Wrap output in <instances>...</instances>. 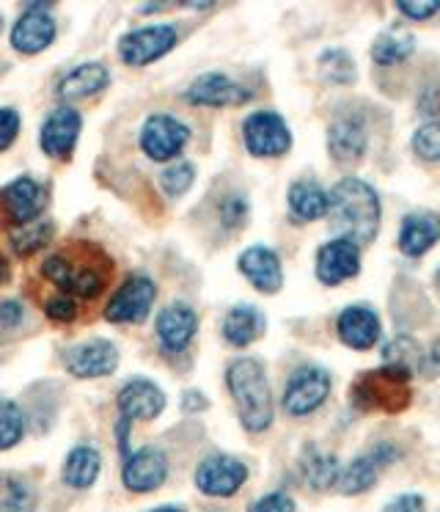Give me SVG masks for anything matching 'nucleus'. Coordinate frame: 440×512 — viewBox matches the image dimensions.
<instances>
[{
    "instance_id": "72a5a7b5",
    "label": "nucleus",
    "mask_w": 440,
    "mask_h": 512,
    "mask_svg": "<svg viewBox=\"0 0 440 512\" xmlns=\"http://www.w3.org/2000/svg\"><path fill=\"white\" fill-rule=\"evenodd\" d=\"M319 72H322V80H328L333 86H350L358 75L355 61L344 50H325L319 58Z\"/></svg>"
},
{
    "instance_id": "bb28decb",
    "label": "nucleus",
    "mask_w": 440,
    "mask_h": 512,
    "mask_svg": "<svg viewBox=\"0 0 440 512\" xmlns=\"http://www.w3.org/2000/svg\"><path fill=\"white\" fill-rule=\"evenodd\" d=\"M289 210L297 221H317L328 215V193L314 179H300L289 188Z\"/></svg>"
},
{
    "instance_id": "c9c22d12",
    "label": "nucleus",
    "mask_w": 440,
    "mask_h": 512,
    "mask_svg": "<svg viewBox=\"0 0 440 512\" xmlns=\"http://www.w3.org/2000/svg\"><path fill=\"white\" fill-rule=\"evenodd\" d=\"M413 149L424 160H440V119L418 127L416 135H413Z\"/></svg>"
},
{
    "instance_id": "f704fd0d",
    "label": "nucleus",
    "mask_w": 440,
    "mask_h": 512,
    "mask_svg": "<svg viewBox=\"0 0 440 512\" xmlns=\"http://www.w3.org/2000/svg\"><path fill=\"white\" fill-rule=\"evenodd\" d=\"M22 430H25V419L20 408L14 402L0 400V449L20 444Z\"/></svg>"
},
{
    "instance_id": "4468645a",
    "label": "nucleus",
    "mask_w": 440,
    "mask_h": 512,
    "mask_svg": "<svg viewBox=\"0 0 440 512\" xmlns=\"http://www.w3.org/2000/svg\"><path fill=\"white\" fill-rule=\"evenodd\" d=\"M361 270V248L350 240H330L319 248L317 254V279L328 287H336L341 281L358 276Z\"/></svg>"
},
{
    "instance_id": "8fccbe9b",
    "label": "nucleus",
    "mask_w": 440,
    "mask_h": 512,
    "mask_svg": "<svg viewBox=\"0 0 440 512\" xmlns=\"http://www.w3.org/2000/svg\"><path fill=\"white\" fill-rule=\"evenodd\" d=\"M0 28H3V20H0Z\"/></svg>"
},
{
    "instance_id": "49530a36",
    "label": "nucleus",
    "mask_w": 440,
    "mask_h": 512,
    "mask_svg": "<svg viewBox=\"0 0 440 512\" xmlns=\"http://www.w3.org/2000/svg\"><path fill=\"white\" fill-rule=\"evenodd\" d=\"M6 276H9V268H6V262L0 259V284L6 281Z\"/></svg>"
},
{
    "instance_id": "f257e3e1",
    "label": "nucleus",
    "mask_w": 440,
    "mask_h": 512,
    "mask_svg": "<svg viewBox=\"0 0 440 512\" xmlns=\"http://www.w3.org/2000/svg\"><path fill=\"white\" fill-rule=\"evenodd\" d=\"M328 212L333 229L358 248L372 243L380 232V199L369 182L358 177L341 179L328 193Z\"/></svg>"
},
{
    "instance_id": "a211bd4d",
    "label": "nucleus",
    "mask_w": 440,
    "mask_h": 512,
    "mask_svg": "<svg viewBox=\"0 0 440 512\" xmlns=\"http://www.w3.org/2000/svg\"><path fill=\"white\" fill-rule=\"evenodd\" d=\"M396 457V452L391 446H374L369 455H361L352 460L350 466L344 468L339 474V490L341 493H347V496H358L363 490H369L377 482V474H380V468L388 466L391 460Z\"/></svg>"
},
{
    "instance_id": "e433bc0d",
    "label": "nucleus",
    "mask_w": 440,
    "mask_h": 512,
    "mask_svg": "<svg viewBox=\"0 0 440 512\" xmlns=\"http://www.w3.org/2000/svg\"><path fill=\"white\" fill-rule=\"evenodd\" d=\"M193 179H196V168L190 166V163H179V166L165 168L163 177H160V185H163L168 196H182L193 185Z\"/></svg>"
},
{
    "instance_id": "de8ad7c7",
    "label": "nucleus",
    "mask_w": 440,
    "mask_h": 512,
    "mask_svg": "<svg viewBox=\"0 0 440 512\" xmlns=\"http://www.w3.org/2000/svg\"><path fill=\"white\" fill-rule=\"evenodd\" d=\"M152 512H185V510H179V507H160V510H152Z\"/></svg>"
},
{
    "instance_id": "b1692460",
    "label": "nucleus",
    "mask_w": 440,
    "mask_h": 512,
    "mask_svg": "<svg viewBox=\"0 0 440 512\" xmlns=\"http://www.w3.org/2000/svg\"><path fill=\"white\" fill-rule=\"evenodd\" d=\"M119 408L127 419H154L165 408V394L152 380H130L119 394Z\"/></svg>"
},
{
    "instance_id": "9b49d317",
    "label": "nucleus",
    "mask_w": 440,
    "mask_h": 512,
    "mask_svg": "<svg viewBox=\"0 0 440 512\" xmlns=\"http://www.w3.org/2000/svg\"><path fill=\"white\" fill-rule=\"evenodd\" d=\"M55 39V20L47 3H31L28 12L22 14L14 31H11V47L25 56L42 53Z\"/></svg>"
},
{
    "instance_id": "9d476101",
    "label": "nucleus",
    "mask_w": 440,
    "mask_h": 512,
    "mask_svg": "<svg viewBox=\"0 0 440 512\" xmlns=\"http://www.w3.org/2000/svg\"><path fill=\"white\" fill-rule=\"evenodd\" d=\"M154 295H157V290H154L152 279L132 276L110 298L105 317H108L110 323H141L143 317L149 314V309H152Z\"/></svg>"
},
{
    "instance_id": "0eeeda50",
    "label": "nucleus",
    "mask_w": 440,
    "mask_h": 512,
    "mask_svg": "<svg viewBox=\"0 0 440 512\" xmlns=\"http://www.w3.org/2000/svg\"><path fill=\"white\" fill-rule=\"evenodd\" d=\"M176 45V28L171 25H149V28H138L121 39L119 53L124 64L130 67H146L157 58H163L171 47Z\"/></svg>"
},
{
    "instance_id": "a878e982",
    "label": "nucleus",
    "mask_w": 440,
    "mask_h": 512,
    "mask_svg": "<svg viewBox=\"0 0 440 512\" xmlns=\"http://www.w3.org/2000/svg\"><path fill=\"white\" fill-rule=\"evenodd\" d=\"M108 69L102 64H83V67L72 69L61 83H58V97L61 100H83V97H91L108 86Z\"/></svg>"
},
{
    "instance_id": "6e6552de",
    "label": "nucleus",
    "mask_w": 440,
    "mask_h": 512,
    "mask_svg": "<svg viewBox=\"0 0 440 512\" xmlns=\"http://www.w3.org/2000/svg\"><path fill=\"white\" fill-rule=\"evenodd\" d=\"M187 138H190V130L187 124H182L174 116H165V113H157L152 119H146L141 130V149L152 160H171L182 149H185Z\"/></svg>"
},
{
    "instance_id": "2eb2a0df",
    "label": "nucleus",
    "mask_w": 440,
    "mask_h": 512,
    "mask_svg": "<svg viewBox=\"0 0 440 512\" xmlns=\"http://www.w3.org/2000/svg\"><path fill=\"white\" fill-rule=\"evenodd\" d=\"M121 477H124V485L135 493H152L168 477V457L154 446L138 449L135 455L124 457Z\"/></svg>"
},
{
    "instance_id": "dca6fc26",
    "label": "nucleus",
    "mask_w": 440,
    "mask_h": 512,
    "mask_svg": "<svg viewBox=\"0 0 440 512\" xmlns=\"http://www.w3.org/2000/svg\"><path fill=\"white\" fill-rule=\"evenodd\" d=\"M64 364L75 378H102V375H110L116 369L119 353L105 339H94V342H86V345L72 347L66 353Z\"/></svg>"
},
{
    "instance_id": "ddd939ff",
    "label": "nucleus",
    "mask_w": 440,
    "mask_h": 512,
    "mask_svg": "<svg viewBox=\"0 0 440 512\" xmlns=\"http://www.w3.org/2000/svg\"><path fill=\"white\" fill-rule=\"evenodd\" d=\"M366 119L358 111L339 113L328 130V149L333 160L339 163H355L366 152Z\"/></svg>"
},
{
    "instance_id": "ea45409f",
    "label": "nucleus",
    "mask_w": 440,
    "mask_h": 512,
    "mask_svg": "<svg viewBox=\"0 0 440 512\" xmlns=\"http://www.w3.org/2000/svg\"><path fill=\"white\" fill-rule=\"evenodd\" d=\"M248 512H295V501L284 493H267L262 499H256Z\"/></svg>"
},
{
    "instance_id": "473e14b6",
    "label": "nucleus",
    "mask_w": 440,
    "mask_h": 512,
    "mask_svg": "<svg viewBox=\"0 0 440 512\" xmlns=\"http://www.w3.org/2000/svg\"><path fill=\"white\" fill-rule=\"evenodd\" d=\"M53 232V221H44V218L22 223V226H17V229L11 232V248L20 256H31L53 240Z\"/></svg>"
},
{
    "instance_id": "7ed1b4c3",
    "label": "nucleus",
    "mask_w": 440,
    "mask_h": 512,
    "mask_svg": "<svg viewBox=\"0 0 440 512\" xmlns=\"http://www.w3.org/2000/svg\"><path fill=\"white\" fill-rule=\"evenodd\" d=\"M410 372L399 367H380L363 372L350 386V402L363 413H388L396 416L410 408L413 386Z\"/></svg>"
},
{
    "instance_id": "c85d7f7f",
    "label": "nucleus",
    "mask_w": 440,
    "mask_h": 512,
    "mask_svg": "<svg viewBox=\"0 0 440 512\" xmlns=\"http://www.w3.org/2000/svg\"><path fill=\"white\" fill-rule=\"evenodd\" d=\"M99 468H102V460H99L97 449L91 446H77L69 452L64 466V482L72 485V488H91L99 477Z\"/></svg>"
},
{
    "instance_id": "1a4fd4ad",
    "label": "nucleus",
    "mask_w": 440,
    "mask_h": 512,
    "mask_svg": "<svg viewBox=\"0 0 440 512\" xmlns=\"http://www.w3.org/2000/svg\"><path fill=\"white\" fill-rule=\"evenodd\" d=\"M245 479H248V468H245V463L229 455L207 457L196 471L198 490L207 493V496H218V499L234 496V493L242 488Z\"/></svg>"
},
{
    "instance_id": "37998d69",
    "label": "nucleus",
    "mask_w": 440,
    "mask_h": 512,
    "mask_svg": "<svg viewBox=\"0 0 440 512\" xmlns=\"http://www.w3.org/2000/svg\"><path fill=\"white\" fill-rule=\"evenodd\" d=\"M385 512H427V507H424V499L421 496H416V493H405V496H399V499H394L388 507H385Z\"/></svg>"
},
{
    "instance_id": "7c9ffc66",
    "label": "nucleus",
    "mask_w": 440,
    "mask_h": 512,
    "mask_svg": "<svg viewBox=\"0 0 440 512\" xmlns=\"http://www.w3.org/2000/svg\"><path fill=\"white\" fill-rule=\"evenodd\" d=\"M36 510V490L28 479H0V512H33Z\"/></svg>"
},
{
    "instance_id": "f03ea898",
    "label": "nucleus",
    "mask_w": 440,
    "mask_h": 512,
    "mask_svg": "<svg viewBox=\"0 0 440 512\" xmlns=\"http://www.w3.org/2000/svg\"><path fill=\"white\" fill-rule=\"evenodd\" d=\"M226 383L245 430L264 433L273 424V397L262 364L256 358H237L226 372Z\"/></svg>"
},
{
    "instance_id": "a18cd8bd",
    "label": "nucleus",
    "mask_w": 440,
    "mask_h": 512,
    "mask_svg": "<svg viewBox=\"0 0 440 512\" xmlns=\"http://www.w3.org/2000/svg\"><path fill=\"white\" fill-rule=\"evenodd\" d=\"M204 405H207V402L198 397V391H187L185 402H182V408H185V411H196V408H204Z\"/></svg>"
},
{
    "instance_id": "f8f14e48",
    "label": "nucleus",
    "mask_w": 440,
    "mask_h": 512,
    "mask_svg": "<svg viewBox=\"0 0 440 512\" xmlns=\"http://www.w3.org/2000/svg\"><path fill=\"white\" fill-rule=\"evenodd\" d=\"M44 204H47V193H44L42 185L31 177L14 179L11 185H6V188L0 190V210H3V215H6L9 221L17 223V226L39 221Z\"/></svg>"
},
{
    "instance_id": "79ce46f5",
    "label": "nucleus",
    "mask_w": 440,
    "mask_h": 512,
    "mask_svg": "<svg viewBox=\"0 0 440 512\" xmlns=\"http://www.w3.org/2000/svg\"><path fill=\"white\" fill-rule=\"evenodd\" d=\"M396 9L405 14L407 20H429L432 14L440 12L438 0H429V3H396Z\"/></svg>"
},
{
    "instance_id": "a19ab883",
    "label": "nucleus",
    "mask_w": 440,
    "mask_h": 512,
    "mask_svg": "<svg viewBox=\"0 0 440 512\" xmlns=\"http://www.w3.org/2000/svg\"><path fill=\"white\" fill-rule=\"evenodd\" d=\"M44 312H47V317L55 320V323H72L77 317V306L75 301H69V298H53V301H47Z\"/></svg>"
},
{
    "instance_id": "58836bf2",
    "label": "nucleus",
    "mask_w": 440,
    "mask_h": 512,
    "mask_svg": "<svg viewBox=\"0 0 440 512\" xmlns=\"http://www.w3.org/2000/svg\"><path fill=\"white\" fill-rule=\"evenodd\" d=\"M17 133H20V113L11 108H0V152L14 144Z\"/></svg>"
},
{
    "instance_id": "aec40b11",
    "label": "nucleus",
    "mask_w": 440,
    "mask_h": 512,
    "mask_svg": "<svg viewBox=\"0 0 440 512\" xmlns=\"http://www.w3.org/2000/svg\"><path fill=\"white\" fill-rule=\"evenodd\" d=\"M339 339L352 350H369L380 342V317L369 306H350L339 314Z\"/></svg>"
},
{
    "instance_id": "393cba45",
    "label": "nucleus",
    "mask_w": 440,
    "mask_h": 512,
    "mask_svg": "<svg viewBox=\"0 0 440 512\" xmlns=\"http://www.w3.org/2000/svg\"><path fill=\"white\" fill-rule=\"evenodd\" d=\"M264 334V314L256 306L240 303L223 320V336L234 347H248Z\"/></svg>"
},
{
    "instance_id": "09e8293b",
    "label": "nucleus",
    "mask_w": 440,
    "mask_h": 512,
    "mask_svg": "<svg viewBox=\"0 0 440 512\" xmlns=\"http://www.w3.org/2000/svg\"><path fill=\"white\" fill-rule=\"evenodd\" d=\"M438 287H440V273H438Z\"/></svg>"
},
{
    "instance_id": "2f4dec72",
    "label": "nucleus",
    "mask_w": 440,
    "mask_h": 512,
    "mask_svg": "<svg viewBox=\"0 0 440 512\" xmlns=\"http://www.w3.org/2000/svg\"><path fill=\"white\" fill-rule=\"evenodd\" d=\"M385 367H399L416 375L418 369H424V350L418 347L416 339L410 336H396L394 342H388L383 350Z\"/></svg>"
},
{
    "instance_id": "cd10ccee",
    "label": "nucleus",
    "mask_w": 440,
    "mask_h": 512,
    "mask_svg": "<svg viewBox=\"0 0 440 512\" xmlns=\"http://www.w3.org/2000/svg\"><path fill=\"white\" fill-rule=\"evenodd\" d=\"M413 50H416V36L405 28H391L377 36V42L372 45V58L380 67H394L413 56Z\"/></svg>"
},
{
    "instance_id": "4be33fe9",
    "label": "nucleus",
    "mask_w": 440,
    "mask_h": 512,
    "mask_svg": "<svg viewBox=\"0 0 440 512\" xmlns=\"http://www.w3.org/2000/svg\"><path fill=\"white\" fill-rule=\"evenodd\" d=\"M80 135V113L75 108H58L42 127V149L50 157H69Z\"/></svg>"
},
{
    "instance_id": "c756f323",
    "label": "nucleus",
    "mask_w": 440,
    "mask_h": 512,
    "mask_svg": "<svg viewBox=\"0 0 440 512\" xmlns=\"http://www.w3.org/2000/svg\"><path fill=\"white\" fill-rule=\"evenodd\" d=\"M303 474H306L308 485L317 490H328L330 485H336L341 468L339 460L333 455H322L319 449H308L306 457H303Z\"/></svg>"
},
{
    "instance_id": "423d86ee",
    "label": "nucleus",
    "mask_w": 440,
    "mask_h": 512,
    "mask_svg": "<svg viewBox=\"0 0 440 512\" xmlns=\"http://www.w3.org/2000/svg\"><path fill=\"white\" fill-rule=\"evenodd\" d=\"M330 375L319 367L297 369L284 391V411L289 416H308L328 400Z\"/></svg>"
},
{
    "instance_id": "6ab92c4d",
    "label": "nucleus",
    "mask_w": 440,
    "mask_h": 512,
    "mask_svg": "<svg viewBox=\"0 0 440 512\" xmlns=\"http://www.w3.org/2000/svg\"><path fill=\"white\" fill-rule=\"evenodd\" d=\"M198 317L190 306H182V303H174L160 312L157 317V336H160V345H163L165 353H182L193 336H196Z\"/></svg>"
},
{
    "instance_id": "20e7f679",
    "label": "nucleus",
    "mask_w": 440,
    "mask_h": 512,
    "mask_svg": "<svg viewBox=\"0 0 440 512\" xmlns=\"http://www.w3.org/2000/svg\"><path fill=\"white\" fill-rule=\"evenodd\" d=\"M42 273L44 279L53 281L58 290L77 295V298H86V301L97 298L99 292L105 290V281H108V270L69 254L50 256L42 265Z\"/></svg>"
},
{
    "instance_id": "4c0bfd02",
    "label": "nucleus",
    "mask_w": 440,
    "mask_h": 512,
    "mask_svg": "<svg viewBox=\"0 0 440 512\" xmlns=\"http://www.w3.org/2000/svg\"><path fill=\"white\" fill-rule=\"evenodd\" d=\"M220 218L229 229H240L245 218H248V201L242 196H229V199L220 204Z\"/></svg>"
},
{
    "instance_id": "f3484780",
    "label": "nucleus",
    "mask_w": 440,
    "mask_h": 512,
    "mask_svg": "<svg viewBox=\"0 0 440 512\" xmlns=\"http://www.w3.org/2000/svg\"><path fill=\"white\" fill-rule=\"evenodd\" d=\"M185 100L193 105H212V108H229V105H242L251 100V91L234 83L226 75H201V78L185 91Z\"/></svg>"
},
{
    "instance_id": "c03bdc74",
    "label": "nucleus",
    "mask_w": 440,
    "mask_h": 512,
    "mask_svg": "<svg viewBox=\"0 0 440 512\" xmlns=\"http://www.w3.org/2000/svg\"><path fill=\"white\" fill-rule=\"evenodd\" d=\"M22 320V306L14 301H6L0 306V325L3 328H14V325H20Z\"/></svg>"
},
{
    "instance_id": "412c9836",
    "label": "nucleus",
    "mask_w": 440,
    "mask_h": 512,
    "mask_svg": "<svg viewBox=\"0 0 440 512\" xmlns=\"http://www.w3.org/2000/svg\"><path fill=\"white\" fill-rule=\"evenodd\" d=\"M240 270L245 279L251 281L259 292H278L284 284V270H281V259L275 251L264 248V245H253L240 256Z\"/></svg>"
},
{
    "instance_id": "5701e85b",
    "label": "nucleus",
    "mask_w": 440,
    "mask_h": 512,
    "mask_svg": "<svg viewBox=\"0 0 440 512\" xmlns=\"http://www.w3.org/2000/svg\"><path fill=\"white\" fill-rule=\"evenodd\" d=\"M440 240V215L435 212H410L399 229V251L405 256H424Z\"/></svg>"
},
{
    "instance_id": "39448f33",
    "label": "nucleus",
    "mask_w": 440,
    "mask_h": 512,
    "mask_svg": "<svg viewBox=\"0 0 440 512\" xmlns=\"http://www.w3.org/2000/svg\"><path fill=\"white\" fill-rule=\"evenodd\" d=\"M245 146L256 157H281L292 146V133L286 122L273 111H259L242 124Z\"/></svg>"
}]
</instances>
